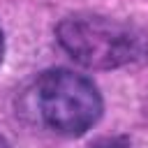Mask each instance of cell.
Listing matches in <instances>:
<instances>
[{"mask_svg":"<svg viewBox=\"0 0 148 148\" xmlns=\"http://www.w3.org/2000/svg\"><path fill=\"white\" fill-rule=\"evenodd\" d=\"M0 148H9V146H7V141H5V136H0Z\"/></svg>","mask_w":148,"mask_h":148,"instance_id":"5b68a950","label":"cell"},{"mask_svg":"<svg viewBox=\"0 0 148 148\" xmlns=\"http://www.w3.org/2000/svg\"><path fill=\"white\" fill-rule=\"evenodd\" d=\"M90 148H127V143L120 139H102V141H95Z\"/></svg>","mask_w":148,"mask_h":148,"instance_id":"3957f363","label":"cell"},{"mask_svg":"<svg viewBox=\"0 0 148 148\" xmlns=\"http://www.w3.org/2000/svg\"><path fill=\"white\" fill-rule=\"evenodd\" d=\"M2 53H5V37H2V28H0V62H2Z\"/></svg>","mask_w":148,"mask_h":148,"instance_id":"277c9868","label":"cell"},{"mask_svg":"<svg viewBox=\"0 0 148 148\" xmlns=\"http://www.w3.org/2000/svg\"><path fill=\"white\" fill-rule=\"evenodd\" d=\"M58 44L88 69H116L148 56V37L136 25L97 14H74L58 23Z\"/></svg>","mask_w":148,"mask_h":148,"instance_id":"6da1fadb","label":"cell"},{"mask_svg":"<svg viewBox=\"0 0 148 148\" xmlns=\"http://www.w3.org/2000/svg\"><path fill=\"white\" fill-rule=\"evenodd\" d=\"M35 106L42 123L58 134L79 136L102 116V95L95 83L69 69H49L37 79Z\"/></svg>","mask_w":148,"mask_h":148,"instance_id":"7a4b0ae2","label":"cell"}]
</instances>
